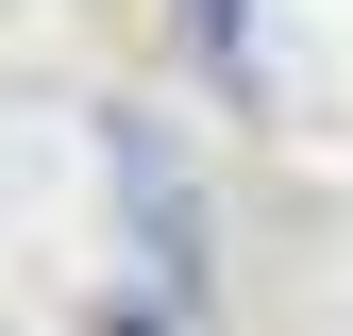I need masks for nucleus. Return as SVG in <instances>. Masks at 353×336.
Listing matches in <instances>:
<instances>
[{
	"mask_svg": "<svg viewBox=\"0 0 353 336\" xmlns=\"http://www.w3.org/2000/svg\"><path fill=\"white\" fill-rule=\"evenodd\" d=\"M185 17H202V67H219V84H252V0H185Z\"/></svg>",
	"mask_w": 353,
	"mask_h": 336,
	"instance_id": "nucleus-1",
	"label": "nucleus"
},
{
	"mask_svg": "<svg viewBox=\"0 0 353 336\" xmlns=\"http://www.w3.org/2000/svg\"><path fill=\"white\" fill-rule=\"evenodd\" d=\"M101 336H185V303H101Z\"/></svg>",
	"mask_w": 353,
	"mask_h": 336,
	"instance_id": "nucleus-2",
	"label": "nucleus"
}]
</instances>
